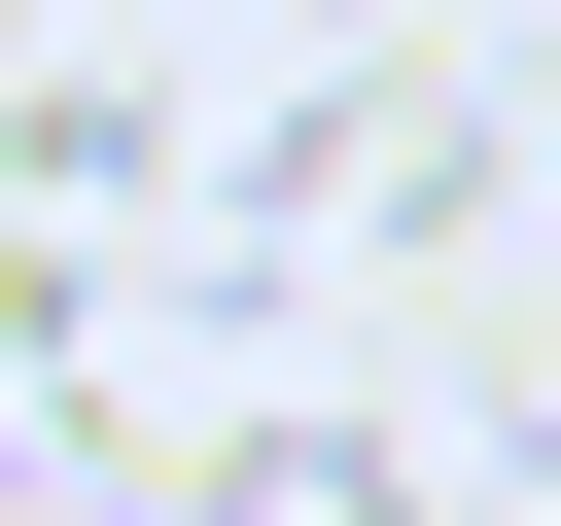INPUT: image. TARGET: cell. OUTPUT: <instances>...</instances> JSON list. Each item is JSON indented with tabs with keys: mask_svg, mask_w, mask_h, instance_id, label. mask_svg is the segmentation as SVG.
Wrapping results in <instances>:
<instances>
[{
	"mask_svg": "<svg viewBox=\"0 0 561 526\" xmlns=\"http://www.w3.org/2000/svg\"><path fill=\"white\" fill-rule=\"evenodd\" d=\"M35 526H70V491H35Z\"/></svg>",
	"mask_w": 561,
	"mask_h": 526,
	"instance_id": "6da1fadb",
	"label": "cell"
}]
</instances>
